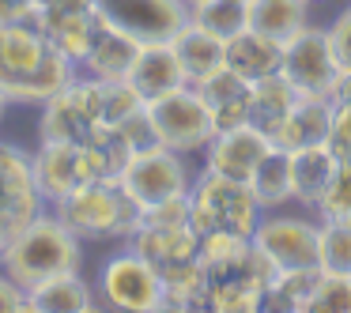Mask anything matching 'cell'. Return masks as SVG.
Masks as SVG:
<instances>
[{"instance_id":"6","label":"cell","mask_w":351,"mask_h":313,"mask_svg":"<svg viewBox=\"0 0 351 313\" xmlns=\"http://www.w3.org/2000/svg\"><path fill=\"white\" fill-rule=\"evenodd\" d=\"M102 121V79L80 72L69 87L38 106V129L34 136L42 144H84Z\"/></svg>"},{"instance_id":"34","label":"cell","mask_w":351,"mask_h":313,"mask_svg":"<svg viewBox=\"0 0 351 313\" xmlns=\"http://www.w3.org/2000/svg\"><path fill=\"white\" fill-rule=\"evenodd\" d=\"M306 313H351V275L321 272Z\"/></svg>"},{"instance_id":"37","label":"cell","mask_w":351,"mask_h":313,"mask_svg":"<svg viewBox=\"0 0 351 313\" xmlns=\"http://www.w3.org/2000/svg\"><path fill=\"white\" fill-rule=\"evenodd\" d=\"M328 147L336 151V159H351V102H332Z\"/></svg>"},{"instance_id":"22","label":"cell","mask_w":351,"mask_h":313,"mask_svg":"<svg viewBox=\"0 0 351 313\" xmlns=\"http://www.w3.org/2000/svg\"><path fill=\"white\" fill-rule=\"evenodd\" d=\"M140 46H144V42H136L132 34H125V31H117V27L102 23L99 34L91 38V49H87L84 61H80V72L102 79V84L129 79V68H132V61H136Z\"/></svg>"},{"instance_id":"42","label":"cell","mask_w":351,"mask_h":313,"mask_svg":"<svg viewBox=\"0 0 351 313\" xmlns=\"http://www.w3.org/2000/svg\"><path fill=\"white\" fill-rule=\"evenodd\" d=\"M328 99H332V102H351V68L336 72L332 87H328Z\"/></svg>"},{"instance_id":"18","label":"cell","mask_w":351,"mask_h":313,"mask_svg":"<svg viewBox=\"0 0 351 313\" xmlns=\"http://www.w3.org/2000/svg\"><path fill=\"white\" fill-rule=\"evenodd\" d=\"M197 95L204 99L208 114H212L215 121V132L223 129H238V125H250V91L253 84L250 79H242L234 68H215L212 76L197 79Z\"/></svg>"},{"instance_id":"21","label":"cell","mask_w":351,"mask_h":313,"mask_svg":"<svg viewBox=\"0 0 351 313\" xmlns=\"http://www.w3.org/2000/svg\"><path fill=\"white\" fill-rule=\"evenodd\" d=\"M99 310L95 283L84 272H61L27 287V313H91Z\"/></svg>"},{"instance_id":"24","label":"cell","mask_w":351,"mask_h":313,"mask_svg":"<svg viewBox=\"0 0 351 313\" xmlns=\"http://www.w3.org/2000/svg\"><path fill=\"white\" fill-rule=\"evenodd\" d=\"M170 46H174V53H178V61H182L189 84L212 76L215 68L227 64V42H223L219 34L204 31L200 23H193V19H185L182 31L170 38Z\"/></svg>"},{"instance_id":"9","label":"cell","mask_w":351,"mask_h":313,"mask_svg":"<svg viewBox=\"0 0 351 313\" xmlns=\"http://www.w3.org/2000/svg\"><path fill=\"white\" fill-rule=\"evenodd\" d=\"M46 212L38 185L31 170V151L12 140H0V257L12 245V238Z\"/></svg>"},{"instance_id":"1","label":"cell","mask_w":351,"mask_h":313,"mask_svg":"<svg viewBox=\"0 0 351 313\" xmlns=\"http://www.w3.org/2000/svg\"><path fill=\"white\" fill-rule=\"evenodd\" d=\"M80 76V64L34 23H0V91L12 106H42Z\"/></svg>"},{"instance_id":"15","label":"cell","mask_w":351,"mask_h":313,"mask_svg":"<svg viewBox=\"0 0 351 313\" xmlns=\"http://www.w3.org/2000/svg\"><path fill=\"white\" fill-rule=\"evenodd\" d=\"M272 147H276L272 136H268V132H261L257 125H238V129L215 132L200 155H204V170L250 185L253 170L265 162V155L272 151Z\"/></svg>"},{"instance_id":"26","label":"cell","mask_w":351,"mask_h":313,"mask_svg":"<svg viewBox=\"0 0 351 313\" xmlns=\"http://www.w3.org/2000/svg\"><path fill=\"white\" fill-rule=\"evenodd\" d=\"M310 23V0H245V27L276 42L295 38Z\"/></svg>"},{"instance_id":"12","label":"cell","mask_w":351,"mask_h":313,"mask_svg":"<svg viewBox=\"0 0 351 313\" xmlns=\"http://www.w3.org/2000/svg\"><path fill=\"white\" fill-rule=\"evenodd\" d=\"M95 12L106 27H117L136 42H170L189 19L182 0H95Z\"/></svg>"},{"instance_id":"45","label":"cell","mask_w":351,"mask_h":313,"mask_svg":"<svg viewBox=\"0 0 351 313\" xmlns=\"http://www.w3.org/2000/svg\"><path fill=\"white\" fill-rule=\"evenodd\" d=\"M310 4H317V0H310Z\"/></svg>"},{"instance_id":"16","label":"cell","mask_w":351,"mask_h":313,"mask_svg":"<svg viewBox=\"0 0 351 313\" xmlns=\"http://www.w3.org/2000/svg\"><path fill=\"white\" fill-rule=\"evenodd\" d=\"M31 170H34V185H38L46 208L57 204L61 197H69V192H76L80 185L95 181L84 144H42L38 140L31 151Z\"/></svg>"},{"instance_id":"17","label":"cell","mask_w":351,"mask_h":313,"mask_svg":"<svg viewBox=\"0 0 351 313\" xmlns=\"http://www.w3.org/2000/svg\"><path fill=\"white\" fill-rule=\"evenodd\" d=\"M125 245L136 249L159 275L200 264V234L193 227H144V223H140V227L125 238Z\"/></svg>"},{"instance_id":"19","label":"cell","mask_w":351,"mask_h":313,"mask_svg":"<svg viewBox=\"0 0 351 313\" xmlns=\"http://www.w3.org/2000/svg\"><path fill=\"white\" fill-rule=\"evenodd\" d=\"M328 129H332V99L328 95H298L280 129L272 132V144L283 151H298V147L328 144Z\"/></svg>"},{"instance_id":"43","label":"cell","mask_w":351,"mask_h":313,"mask_svg":"<svg viewBox=\"0 0 351 313\" xmlns=\"http://www.w3.org/2000/svg\"><path fill=\"white\" fill-rule=\"evenodd\" d=\"M8 106H12V102H8V95L0 91V121H4V114H8Z\"/></svg>"},{"instance_id":"46","label":"cell","mask_w":351,"mask_h":313,"mask_svg":"<svg viewBox=\"0 0 351 313\" xmlns=\"http://www.w3.org/2000/svg\"><path fill=\"white\" fill-rule=\"evenodd\" d=\"M242 4H245V0H242Z\"/></svg>"},{"instance_id":"3","label":"cell","mask_w":351,"mask_h":313,"mask_svg":"<svg viewBox=\"0 0 351 313\" xmlns=\"http://www.w3.org/2000/svg\"><path fill=\"white\" fill-rule=\"evenodd\" d=\"M49 212L84 242H125L140 227V204L117 181H87L49 204Z\"/></svg>"},{"instance_id":"35","label":"cell","mask_w":351,"mask_h":313,"mask_svg":"<svg viewBox=\"0 0 351 313\" xmlns=\"http://www.w3.org/2000/svg\"><path fill=\"white\" fill-rule=\"evenodd\" d=\"M144 106V99L136 95V87L129 79H114V84H102V121L106 125H121L129 114Z\"/></svg>"},{"instance_id":"11","label":"cell","mask_w":351,"mask_h":313,"mask_svg":"<svg viewBox=\"0 0 351 313\" xmlns=\"http://www.w3.org/2000/svg\"><path fill=\"white\" fill-rule=\"evenodd\" d=\"M253 245L280 272L321 268V223L298 219V215H261Z\"/></svg>"},{"instance_id":"40","label":"cell","mask_w":351,"mask_h":313,"mask_svg":"<svg viewBox=\"0 0 351 313\" xmlns=\"http://www.w3.org/2000/svg\"><path fill=\"white\" fill-rule=\"evenodd\" d=\"M0 313H27V290L0 268Z\"/></svg>"},{"instance_id":"33","label":"cell","mask_w":351,"mask_h":313,"mask_svg":"<svg viewBox=\"0 0 351 313\" xmlns=\"http://www.w3.org/2000/svg\"><path fill=\"white\" fill-rule=\"evenodd\" d=\"M317 219H343L351 223V159H340L332 181H328L325 197L317 200Z\"/></svg>"},{"instance_id":"4","label":"cell","mask_w":351,"mask_h":313,"mask_svg":"<svg viewBox=\"0 0 351 313\" xmlns=\"http://www.w3.org/2000/svg\"><path fill=\"white\" fill-rule=\"evenodd\" d=\"M204 279H208V310L257 313L265 310V295L280 279V268L253 245V238H245L230 253L204 260Z\"/></svg>"},{"instance_id":"39","label":"cell","mask_w":351,"mask_h":313,"mask_svg":"<svg viewBox=\"0 0 351 313\" xmlns=\"http://www.w3.org/2000/svg\"><path fill=\"white\" fill-rule=\"evenodd\" d=\"M117 129L125 132V140H129V144L136 147V151H140V147H152V144H155V129H152V117H147V102L136 110V114L125 117V121L117 125Z\"/></svg>"},{"instance_id":"2","label":"cell","mask_w":351,"mask_h":313,"mask_svg":"<svg viewBox=\"0 0 351 313\" xmlns=\"http://www.w3.org/2000/svg\"><path fill=\"white\" fill-rule=\"evenodd\" d=\"M84 238H76L53 212H42L12 238V245L0 257V268L19 283V287H34V283L49 279L61 272H84Z\"/></svg>"},{"instance_id":"14","label":"cell","mask_w":351,"mask_h":313,"mask_svg":"<svg viewBox=\"0 0 351 313\" xmlns=\"http://www.w3.org/2000/svg\"><path fill=\"white\" fill-rule=\"evenodd\" d=\"M34 27L80 64L91 49V38L99 34L102 19L95 12V0H42Z\"/></svg>"},{"instance_id":"41","label":"cell","mask_w":351,"mask_h":313,"mask_svg":"<svg viewBox=\"0 0 351 313\" xmlns=\"http://www.w3.org/2000/svg\"><path fill=\"white\" fill-rule=\"evenodd\" d=\"M42 0H0V23H34Z\"/></svg>"},{"instance_id":"7","label":"cell","mask_w":351,"mask_h":313,"mask_svg":"<svg viewBox=\"0 0 351 313\" xmlns=\"http://www.w3.org/2000/svg\"><path fill=\"white\" fill-rule=\"evenodd\" d=\"M99 305L125 313H159L162 310V275L140 257L136 249L121 245L99 264L95 275Z\"/></svg>"},{"instance_id":"13","label":"cell","mask_w":351,"mask_h":313,"mask_svg":"<svg viewBox=\"0 0 351 313\" xmlns=\"http://www.w3.org/2000/svg\"><path fill=\"white\" fill-rule=\"evenodd\" d=\"M340 61L328 42V27L306 23L295 38L283 42V76L295 84L298 95H328Z\"/></svg>"},{"instance_id":"8","label":"cell","mask_w":351,"mask_h":313,"mask_svg":"<svg viewBox=\"0 0 351 313\" xmlns=\"http://www.w3.org/2000/svg\"><path fill=\"white\" fill-rule=\"evenodd\" d=\"M147 117H152V129H155V144L182 155H200L208 147V140L215 136V121L193 84L152 99L147 102Z\"/></svg>"},{"instance_id":"31","label":"cell","mask_w":351,"mask_h":313,"mask_svg":"<svg viewBox=\"0 0 351 313\" xmlns=\"http://www.w3.org/2000/svg\"><path fill=\"white\" fill-rule=\"evenodd\" d=\"M189 19L227 42L238 31H245V4L242 0H200L189 8Z\"/></svg>"},{"instance_id":"25","label":"cell","mask_w":351,"mask_h":313,"mask_svg":"<svg viewBox=\"0 0 351 313\" xmlns=\"http://www.w3.org/2000/svg\"><path fill=\"white\" fill-rule=\"evenodd\" d=\"M336 166H340V159H336V151L328 144H313V147L291 151V181H295V200L298 204L317 208V200L325 197Z\"/></svg>"},{"instance_id":"10","label":"cell","mask_w":351,"mask_h":313,"mask_svg":"<svg viewBox=\"0 0 351 313\" xmlns=\"http://www.w3.org/2000/svg\"><path fill=\"white\" fill-rule=\"evenodd\" d=\"M121 185L140 208H147V204H159V200L189 192L193 189V170H189V159H185L182 151L152 144V147L132 151L129 166H125V174H121Z\"/></svg>"},{"instance_id":"5","label":"cell","mask_w":351,"mask_h":313,"mask_svg":"<svg viewBox=\"0 0 351 313\" xmlns=\"http://www.w3.org/2000/svg\"><path fill=\"white\" fill-rule=\"evenodd\" d=\"M265 208L257 204L253 189L245 181H234V177L212 174V170H200L193 177L189 189V227L204 234H245L253 238Z\"/></svg>"},{"instance_id":"27","label":"cell","mask_w":351,"mask_h":313,"mask_svg":"<svg viewBox=\"0 0 351 313\" xmlns=\"http://www.w3.org/2000/svg\"><path fill=\"white\" fill-rule=\"evenodd\" d=\"M132 151L136 147L125 140V132L117 125H99L84 140V155H87V166H91L95 181H117L125 174V166H129Z\"/></svg>"},{"instance_id":"36","label":"cell","mask_w":351,"mask_h":313,"mask_svg":"<svg viewBox=\"0 0 351 313\" xmlns=\"http://www.w3.org/2000/svg\"><path fill=\"white\" fill-rule=\"evenodd\" d=\"M140 223L144 227H189V192L140 208Z\"/></svg>"},{"instance_id":"32","label":"cell","mask_w":351,"mask_h":313,"mask_svg":"<svg viewBox=\"0 0 351 313\" xmlns=\"http://www.w3.org/2000/svg\"><path fill=\"white\" fill-rule=\"evenodd\" d=\"M321 223V272L351 275V223L317 219Z\"/></svg>"},{"instance_id":"23","label":"cell","mask_w":351,"mask_h":313,"mask_svg":"<svg viewBox=\"0 0 351 313\" xmlns=\"http://www.w3.org/2000/svg\"><path fill=\"white\" fill-rule=\"evenodd\" d=\"M227 68H234L250 84L276 76V72H283V42L245 27L234 38H227Z\"/></svg>"},{"instance_id":"20","label":"cell","mask_w":351,"mask_h":313,"mask_svg":"<svg viewBox=\"0 0 351 313\" xmlns=\"http://www.w3.org/2000/svg\"><path fill=\"white\" fill-rule=\"evenodd\" d=\"M129 84L136 87V95L144 102H152L167 91L185 87L189 76H185V68H182V61H178L170 42H144L136 61H132V68H129Z\"/></svg>"},{"instance_id":"28","label":"cell","mask_w":351,"mask_h":313,"mask_svg":"<svg viewBox=\"0 0 351 313\" xmlns=\"http://www.w3.org/2000/svg\"><path fill=\"white\" fill-rule=\"evenodd\" d=\"M295 99H298V91L283 72L257 79L253 91H250V125H257L261 132L272 136V132L280 129V121L287 117V110L295 106Z\"/></svg>"},{"instance_id":"44","label":"cell","mask_w":351,"mask_h":313,"mask_svg":"<svg viewBox=\"0 0 351 313\" xmlns=\"http://www.w3.org/2000/svg\"><path fill=\"white\" fill-rule=\"evenodd\" d=\"M182 4H185V8H193V4H200V0H182Z\"/></svg>"},{"instance_id":"30","label":"cell","mask_w":351,"mask_h":313,"mask_svg":"<svg viewBox=\"0 0 351 313\" xmlns=\"http://www.w3.org/2000/svg\"><path fill=\"white\" fill-rule=\"evenodd\" d=\"M321 279V268H302V272H280V279L268 287L265 305L268 310H287V313H306L310 310L313 287Z\"/></svg>"},{"instance_id":"29","label":"cell","mask_w":351,"mask_h":313,"mask_svg":"<svg viewBox=\"0 0 351 313\" xmlns=\"http://www.w3.org/2000/svg\"><path fill=\"white\" fill-rule=\"evenodd\" d=\"M250 189H253V197H257V204L265 208V212H276V208L291 204V200H295V181H291V151L272 147V151L265 155V162L253 170Z\"/></svg>"},{"instance_id":"38","label":"cell","mask_w":351,"mask_h":313,"mask_svg":"<svg viewBox=\"0 0 351 313\" xmlns=\"http://www.w3.org/2000/svg\"><path fill=\"white\" fill-rule=\"evenodd\" d=\"M328 42H332V53L340 61V68H351V4L328 23Z\"/></svg>"}]
</instances>
